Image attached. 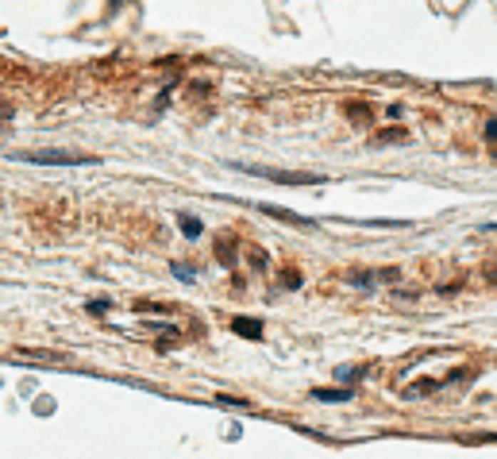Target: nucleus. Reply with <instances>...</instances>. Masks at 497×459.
<instances>
[{
  "label": "nucleus",
  "instance_id": "obj_3",
  "mask_svg": "<svg viewBox=\"0 0 497 459\" xmlns=\"http://www.w3.org/2000/svg\"><path fill=\"white\" fill-rule=\"evenodd\" d=\"M232 328L239 332V336H247V340H259V336H262V321H247V317H235V321H232Z\"/></svg>",
  "mask_w": 497,
  "mask_h": 459
},
{
  "label": "nucleus",
  "instance_id": "obj_7",
  "mask_svg": "<svg viewBox=\"0 0 497 459\" xmlns=\"http://www.w3.org/2000/svg\"><path fill=\"white\" fill-rule=\"evenodd\" d=\"M394 139H405V131H381L378 143H394Z\"/></svg>",
  "mask_w": 497,
  "mask_h": 459
},
{
  "label": "nucleus",
  "instance_id": "obj_4",
  "mask_svg": "<svg viewBox=\"0 0 497 459\" xmlns=\"http://www.w3.org/2000/svg\"><path fill=\"white\" fill-rule=\"evenodd\" d=\"M312 398H317V401H347L351 390L347 386H343V390H312Z\"/></svg>",
  "mask_w": 497,
  "mask_h": 459
},
{
  "label": "nucleus",
  "instance_id": "obj_1",
  "mask_svg": "<svg viewBox=\"0 0 497 459\" xmlns=\"http://www.w3.org/2000/svg\"><path fill=\"white\" fill-rule=\"evenodd\" d=\"M235 170L251 178H266V181H278V186H320V174H293V170H266V166H251V162H235Z\"/></svg>",
  "mask_w": 497,
  "mask_h": 459
},
{
  "label": "nucleus",
  "instance_id": "obj_10",
  "mask_svg": "<svg viewBox=\"0 0 497 459\" xmlns=\"http://www.w3.org/2000/svg\"><path fill=\"white\" fill-rule=\"evenodd\" d=\"M486 232H497V220H490V224H486Z\"/></svg>",
  "mask_w": 497,
  "mask_h": 459
},
{
  "label": "nucleus",
  "instance_id": "obj_6",
  "mask_svg": "<svg viewBox=\"0 0 497 459\" xmlns=\"http://www.w3.org/2000/svg\"><path fill=\"white\" fill-rule=\"evenodd\" d=\"M216 255H220V259H224L227 266H232V263H235V247H232V240H224V243H216Z\"/></svg>",
  "mask_w": 497,
  "mask_h": 459
},
{
  "label": "nucleus",
  "instance_id": "obj_9",
  "mask_svg": "<svg viewBox=\"0 0 497 459\" xmlns=\"http://www.w3.org/2000/svg\"><path fill=\"white\" fill-rule=\"evenodd\" d=\"M486 136H490V139H497V120H490V123H486Z\"/></svg>",
  "mask_w": 497,
  "mask_h": 459
},
{
  "label": "nucleus",
  "instance_id": "obj_5",
  "mask_svg": "<svg viewBox=\"0 0 497 459\" xmlns=\"http://www.w3.org/2000/svg\"><path fill=\"white\" fill-rule=\"evenodd\" d=\"M178 224H181V232H185V236H200V220L197 216H178Z\"/></svg>",
  "mask_w": 497,
  "mask_h": 459
},
{
  "label": "nucleus",
  "instance_id": "obj_2",
  "mask_svg": "<svg viewBox=\"0 0 497 459\" xmlns=\"http://www.w3.org/2000/svg\"><path fill=\"white\" fill-rule=\"evenodd\" d=\"M24 162L35 166H89V155H66V151H35V155H20Z\"/></svg>",
  "mask_w": 497,
  "mask_h": 459
},
{
  "label": "nucleus",
  "instance_id": "obj_8",
  "mask_svg": "<svg viewBox=\"0 0 497 459\" xmlns=\"http://www.w3.org/2000/svg\"><path fill=\"white\" fill-rule=\"evenodd\" d=\"M174 274L181 282H193V271H189V266H174Z\"/></svg>",
  "mask_w": 497,
  "mask_h": 459
}]
</instances>
